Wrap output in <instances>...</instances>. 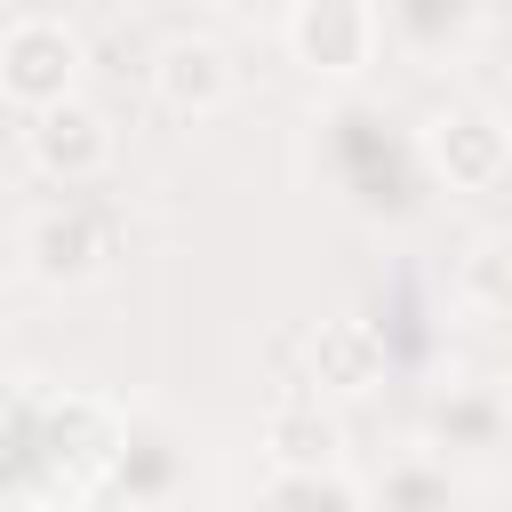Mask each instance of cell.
I'll use <instances>...</instances> for the list:
<instances>
[{
  "label": "cell",
  "mask_w": 512,
  "mask_h": 512,
  "mask_svg": "<svg viewBox=\"0 0 512 512\" xmlns=\"http://www.w3.org/2000/svg\"><path fill=\"white\" fill-rule=\"evenodd\" d=\"M128 448V416L88 392H8V496L16 504H96L112 456Z\"/></svg>",
  "instance_id": "1"
},
{
  "label": "cell",
  "mask_w": 512,
  "mask_h": 512,
  "mask_svg": "<svg viewBox=\"0 0 512 512\" xmlns=\"http://www.w3.org/2000/svg\"><path fill=\"white\" fill-rule=\"evenodd\" d=\"M312 128H320L328 184H336V200H344L352 216H368V224H400V216L424 208L432 152H424V136H408L384 104L344 96V104H328Z\"/></svg>",
  "instance_id": "2"
},
{
  "label": "cell",
  "mask_w": 512,
  "mask_h": 512,
  "mask_svg": "<svg viewBox=\"0 0 512 512\" xmlns=\"http://www.w3.org/2000/svg\"><path fill=\"white\" fill-rule=\"evenodd\" d=\"M16 248H24V272H32V280L80 288V280H96V272L120 256V224L64 184V200H48L40 216H24V240H16Z\"/></svg>",
  "instance_id": "3"
},
{
  "label": "cell",
  "mask_w": 512,
  "mask_h": 512,
  "mask_svg": "<svg viewBox=\"0 0 512 512\" xmlns=\"http://www.w3.org/2000/svg\"><path fill=\"white\" fill-rule=\"evenodd\" d=\"M280 40L304 72L320 80H360L384 48V8L376 0H296L280 16Z\"/></svg>",
  "instance_id": "4"
},
{
  "label": "cell",
  "mask_w": 512,
  "mask_h": 512,
  "mask_svg": "<svg viewBox=\"0 0 512 512\" xmlns=\"http://www.w3.org/2000/svg\"><path fill=\"white\" fill-rule=\"evenodd\" d=\"M80 80V32L64 16H16L8 40H0V88L16 112H40V104H64Z\"/></svg>",
  "instance_id": "5"
},
{
  "label": "cell",
  "mask_w": 512,
  "mask_h": 512,
  "mask_svg": "<svg viewBox=\"0 0 512 512\" xmlns=\"http://www.w3.org/2000/svg\"><path fill=\"white\" fill-rule=\"evenodd\" d=\"M24 152H32V168H40L48 184H88V176H104V160H112V128H104L96 104L64 96V104H40V112H32Z\"/></svg>",
  "instance_id": "6"
},
{
  "label": "cell",
  "mask_w": 512,
  "mask_h": 512,
  "mask_svg": "<svg viewBox=\"0 0 512 512\" xmlns=\"http://www.w3.org/2000/svg\"><path fill=\"white\" fill-rule=\"evenodd\" d=\"M424 152H432V176H448V192H488V184H504V168H512V136H504L480 104L440 112V120L424 128Z\"/></svg>",
  "instance_id": "7"
},
{
  "label": "cell",
  "mask_w": 512,
  "mask_h": 512,
  "mask_svg": "<svg viewBox=\"0 0 512 512\" xmlns=\"http://www.w3.org/2000/svg\"><path fill=\"white\" fill-rule=\"evenodd\" d=\"M424 448L440 456H504L512 448V400L496 384H440L424 408Z\"/></svg>",
  "instance_id": "8"
},
{
  "label": "cell",
  "mask_w": 512,
  "mask_h": 512,
  "mask_svg": "<svg viewBox=\"0 0 512 512\" xmlns=\"http://www.w3.org/2000/svg\"><path fill=\"white\" fill-rule=\"evenodd\" d=\"M152 88H160V104H168V112L208 120V112H224V104H232V56H224L216 40H168V48H160V64H152Z\"/></svg>",
  "instance_id": "9"
},
{
  "label": "cell",
  "mask_w": 512,
  "mask_h": 512,
  "mask_svg": "<svg viewBox=\"0 0 512 512\" xmlns=\"http://www.w3.org/2000/svg\"><path fill=\"white\" fill-rule=\"evenodd\" d=\"M184 488H192V464H184V448H176L168 432H144V424L128 416V448L112 456V472H104V488H96V496L168 504V496H184Z\"/></svg>",
  "instance_id": "10"
},
{
  "label": "cell",
  "mask_w": 512,
  "mask_h": 512,
  "mask_svg": "<svg viewBox=\"0 0 512 512\" xmlns=\"http://www.w3.org/2000/svg\"><path fill=\"white\" fill-rule=\"evenodd\" d=\"M376 8H384V40H400L424 64L456 56L480 32V16H488V0H376Z\"/></svg>",
  "instance_id": "11"
},
{
  "label": "cell",
  "mask_w": 512,
  "mask_h": 512,
  "mask_svg": "<svg viewBox=\"0 0 512 512\" xmlns=\"http://www.w3.org/2000/svg\"><path fill=\"white\" fill-rule=\"evenodd\" d=\"M312 384L320 392H368V384H384V336L368 320H320V336H312Z\"/></svg>",
  "instance_id": "12"
},
{
  "label": "cell",
  "mask_w": 512,
  "mask_h": 512,
  "mask_svg": "<svg viewBox=\"0 0 512 512\" xmlns=\"http://www.w3.org/2000/svg\"><path fill=\"white\" fill-rule=\"evenodd\" d=\"M264 448L280 464H336L344 456V424L320 408V392H288L272 416H264Z\"/></svg>",
  "instance_id": "13"
},
{
  "label": "cell",
  "mask_w": 512,
  "mask_h": 512,
  "mask_svg": "<svg viewBox=\"0 0 512 512\" xmlns=\"http://www.w3.org/2000/svg\"><path fill=\"white\" fill-rule=\"evenodd\" d=\"M256 496H264V504H368L376 480L344 472V456H336V464H280Z\"/></svg>",
  "instance_id": "14"
},
{
  "label": "cell",
  "mask_w": 512,
  "mask_h": 512,
  "mask_svg": "<svg viewBox=\"0 0 512 512\" xmlns=\"http://www.w3.org/2000/svg\"><path fill=\"white\" fill-rule=\"evenodd\" d=\"M456 296L488 320H512V240H480L456 272Z\"/></svg>",
  "instance_id": "15"
},
{
  "label": "cell",
  "mask_w": 512,
  "mask_h": 512,
  "mask_svg": "<svg viewBox=\"0 0 512 512\" xmlns=\"http://www.w3.org/2000/svg\"><path fill=\"white\" fill-rule=\"evenodd\" d=\"M376 496H384V504H448V496H464V480L448 472V456H440V448H424V456L392 464V472L376 480Z\"/></svg>",
  "instance_id": "16"
},
{
  "label": "cell",
  "mask_w": 512,
  "mask_h": 512,
  "mask_svg": "<svg viewBox=\"0 0 512 512\" xmlns=\"http://www.w3.org/2000/svg\"><path fill=\"white\" fill-rule=\"evenodd\" d=\"M224 8H232V16H288L296 0H224Z\"/></svg>",
  "instance_id": "17"
}]
</instances>
